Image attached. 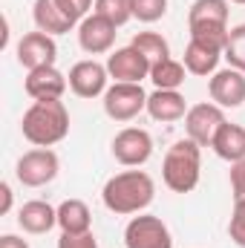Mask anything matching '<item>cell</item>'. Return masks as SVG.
<instances>
[{
    "instance_id": "4fadbf2b",
    "label": "cell",
    "mask_w": 245,
    "mask_h": 248,
    "mask_svg": "<svg viewBox=\"0 0 245 248\" xmlns=\"http://www.w3.org/2000/svg\"><path fill=\"white\" fill-rule=\"evenodd\" d=\"M119 26L116 23H110L107 17H101V15H87L81 23H78V44H81V49L84 52H90V55H104V52H110L113 49V44H116V32Z\"/></svg>"
},
{
    "instance_id": "9a60e30c",
    "label": "cell",
    "mask_w": 245,
    "mask_h": 248,
    "mask_svg": "<svg viewBox=\"0 0 245 248\" xmlns=\"http://www.w3.org/2000/svg\"><path fill=\"white\" fill-rule=\"evenodd\" d=\"M107 72L116 81L141 84L144 78H150V61L136 46H122V49H116V52L107 55Z\"/></svg>"
},
{
    "instance_id": "5b68a950",
    "label": "cell",
    "mask_w": 245,
    "mask_h": 248,
    "mask_svg": "<svg viewBox=\"0 0 245 248\" xmlns=\"http://www.w3.org/2000/svg\"><path fill=\"white\" fill-rule=\"evenodd\" d=\"M61 170V159L55 150L49 147H35V150H26L17 165H15V176L17 182L26 187H44L49 185Z\"/></svg>"
},
{
    "instance_id": "ba28073f",
    "label": "cell",
    "mask_w": 245,
    "mask_h": 248,
    "mask_svg": "<svg viewBox=\"0 0 245 248\" xmlns=\"http://www.w3.org/2000/svg\"><path fill=\"white\" fill-rule=\"evenodd\" d=\"M228 122L222 107L214 104V101H205V104H193L184 116V133L187 139H193L199 147H211L216 133L222 130V124Z\"/></svg>"
},
{
    "instance_id": "e0dca14e",
    "label": "cell",
    "mask_w": 245,
    "mask_h": 248,
    "mask_svg": "<svg viewBox=\"0 0 245 248\" xmlns=\"http://www.w3.org/2000/svg\"><path fill=\"white\" fill-rule=\"evenodd\" d=\"M187 101L179 90H153L147 95V113L153 122H179L187 116Z\"/></svg>"
},
{
    "instance_id": "d6a6232c",
    "label": "cell",
    "mask_w": 245,
    "mask_h": 248,
    "mask_svg": "<svg viewBox=\"0 0 245 248\" xmlns=\"http://www.w3.org/2000/svg\"><path fill=\"white\" fill-rule=\"evenodd\" d=\"M228 3H237V6H245V0H228Z\"/></svg>"
},
{
    "instance_id": "7402d4cb",
    "label": "cell",
    "mask_w": 245,
    "mask_h": 248,
    "mask_svg": "<svg viewBox=\"0 0 245 248\" xmlns=\"http://www.w3.org/2000/svg\"><path fill=\"white\" fill-rule=\"evenodd\" d=\"M184 63L176 58H165V61L150 66V81L156 84V90H179L184 84Z\"/></svg>"
},
{
    "instance_id": "52a82bcc",
    "label": "cell",
    "mask_w": 245,
    "mask_h": 248,
    "mask_svg": "<svg viewBox=\"0 0 245 248\" xmlns=\"http://www.w3.org/2000/svg\"><path fill=\"white\" fill-rule=\"evenodd\" d=\"M124 246L127 248H173V237H170V228L159 217L138 214L124 228Z\"/></svg>"
},
{
    "instance_id": "f546056e",
    "label": "cell",
    "mask_w": 245,
    "mask_h": 248,
    "mask_svg": "<svg viewBox=\"0 0 245 248\" xmlns=\"http://www.w3.org/2000/svg\"><path fill=\"white\" fill-rule=\"evenodd\" d=\"M231 193H234V202L245 199V159L231 165Z\"/></svg>"
},
{
    "instance_id": "277c9868",
    "label": "cell",
    "mask_w": 245,
    "mask_h": 248,
    "mask_svg": "<svg viewBox=\"0 0 245 248\" xmlns=\"http://www.w3.org/2000/svg\"><path fill=\"white\" fill-rule=\"evenodd\" d=\"M228 0H193L187 12V29L190 38L211 44L225 52L228 44Z\"/></svg>"
},
{
    "instance_id": "d4e9b609",
    "label": "cell",
    "mask_w": 245,
    "mask_h": 248,
    "mask_svg": "<svg viewBox=\"0 0 245 248\" xmlns=\"http://www.w3.org/2000/svg\"><path fill=\"white\" fill-rule=\"evenodd\" d=\"M95 15L107 17L116 26H124L133 17V3L130 0H95Z\"/></svg>"
},
{
    "instance_id": "4316f807",
    "label": "cell",
    "mask_w": 245,
    "mask_h": 248,
    "mask_svg": "<svg viewBox=\"0 0 245 248\" xmlns=\"http://www.w3.org/2000/svg\"><path fill=\"white\" fill-rule=\"evenodd\" d=\"M228 234H231V240L240 248H245V199L234 202V214H231V222H228Z\"/></svg>"
},
{
    "instance_id": "6da1fadb",
    "label": "cell",
    "mask_w": 245,
    "mask_h": 248,
    "mask_svg": "<svg viewBox=\"0 0 245 248\" xmlns=\"http://www.w3.org/2000/svg\"><path fill=\"white\" fill-rule=\"evenodd\" d=\"M156 199V182L150 179V173L144 170H124L107 179V185L101 190V202L107 211L130 217V214H141L150 202Z\"/></svg>"
},
{
    "instance_id": "8fae6325",
    "label": "cell",
    "mask_w": 245,
    "mask_h": 248,
    "mask_svg": "<svg viewBox=\"0 0 245 248\" xmlns=\"http://www.w3.org/2000/svg\"><path fill=\"white\" fill-rule=\"evenodd\" d=\"M17 63L29 72V69H38V66H55L58 58V44L52 35L46 32H26L20 41H17Z\"/></svg>"
},
{
    "instance_id": "5bb4252c",
    "label": "cell",
    "mask_w": 245,
    "mask_h": 248,
    "mask_svg": "<svg viewBox=\"0 0 245 248\" xmlns=\"http://www.w3.org/2000/svg\"><path fill=\"white\" fill-rule=\"evenodd\" d=\"M69 81L58 66H38L29 69L23 78V90L32 101H49V98H61L66 93Z\"/></svg>"
},
{
    "instance_id": "9c48e42d",
    "label": "cell",
    "mask_w": 245,
    "mask_h": 248,
    "mask_svg": "<svg viewBox=\"0 0 245 248\" xmlns=\"http://www.w3.org/2000/svg\"><path fill=\"white\" fill-rule=\"evenodd\" d=\"M113 156L124 168H141L153 156V139L141 127H124L113 139Z\"/></svg>"
},
{
    "instance_id": "30bf717a",
    "label": "cell",
    "mask_w": 245,
    "mask_h": 248,
    "mask_svg": "<svg viewBox=\"0 0 245 248\" xmlns=\"http://www.w3.org/2000/svg\"><path fill=\"white\" fill-rule=\"evenodd\" d=\"M69 90L78 95V98H98L107 93V81H110V72H107V63H98V61H78L72 63L69 75Z\"/></svg>"
},
{
    "instance_id": "83f0119b",
    "label": "cell",
    "mask_w": 245,
    "mask_h": 248,
    "mask_svg": "<svg viewBox=\"0 0 245 248\" xmlns=\"http://www.w3.org/2000/svg\"><path fill=\"white\" fill-rule=\"evenodd\" d=\"M58 248H98V240L92 237V231H87V234H61Z\"/></svg>"
},
{
    "instance_id": "44dd1931",
    "label": "cell",
    "mask_w": 245,
    "mask_h": 248,
    "mask_svg": "<svg viewBox=\"0 0 245 248\" xmlns=\"http://www.w3.org/2000/svg\"><path fill=\"white\" fill-rule=\"evenodd\" d=\"M214 153L219 156V159H225V162H243L245 159V127L240 124H231L225 122L222 124V130L216 133V139H214Z\"/></svg>"
},
{
    "instance_id": "484cf974",
    "label": "cell",
    "mask_w": 245,
    "mask_h": 248,
    "mask_svg": "<svg viewBox=\"0 0 245 248\" xmlns=\"http://www.w3.org/2000/svg\"><path fill=\"white\" fill-rule=\"evenodd\" d=\"M133 3V17L141 23H156L168 15V0H130Z\"/></svg>"
},
{
    "instance_id": "ffe728a7",
    "label": "cell",
    "mask_w": 245,
    "mask_h": 248,
    "mask_svg": "<svg viewBox=\"0 0 245 248\" xmlns=\"http://www.w3.org/2000/svg\"><path fill=\"white\" fill-rule=\"evenodd\" d=\"M58 225L61 234H87L92 231V214L84 199H63L58 205Z\"/></svg>"
},
{
    "instance_id": "f1b7e54d",
    "label": "cell",
    "mask_w": 245,
    "mask_h": 248,
    "mask_svg": "<svg viewBox=\"0 0 245 248\" xmlns=\"http://www.w3.org/2000/svg\"><path fill=\"white\" fill-rule=\"evenodd\" d=\"M58 3H61V9L72 17V20H75V23H81V20L90 15V9L95 6L92 0H58Z\"/></svg>"
},
{
    "instance_id": "7c38bea8",
    "label": "cell",
    "mask_w": 245,
    "mask_h": 248,
    "mask_svg": "<svg viewBox=\"0 0 245 248\" xmlns=\"http://www.w3.org/2000/svg\"><path fill=\"white\" fill-rule=\"evenodd\" d=\"M208 95L214 104H219L222 110H234L245 104V72L228 66V69H216L208 81Z\"/></svg>"
},
{
    "instance_id": "4dcf8cb0",
    "label": "cell",
    "mask_w": 245,
    "mask_h": 248,
    "mask_svg": "<svg viewBox=\"0 0 245 248\" xmlns=\"http://www.w3.org/2000/svg\"><path fill=\"white\" fill-rule=\"evenodd\" d=\"M0 196H3L0 214H9V211H12V185H9V182H0Z\"/></svg>"
},
{
    "instance_id": "cb8c5ba5",
    "label": "cell",
    "mask_w": 245,
    "mask_h": 248,
    "mask_svg": "<svg viewBox=\"0 0 245 248\" xmlns=\"http://www.w3.org/2000/svg\"><path fill=\"white\" fill-rule=\"evenodd\" d=\"M222 58L228 61V66H234V69L245 72V23L234 26V29L228 32V44H225Z\"/></svg>"
},
{
    "instance_id": "3957f363",
    "label": "cell",
    "mask_w": 245,
    "mask_h": 248,
    "mask_svg": "<svg viewBox=\"0 0 245 248\" xmlns=\"http://www.w3.org/2000/svg\"><path fill=\"white\" fill-rule=\"evenodd\" d=\"M202 176V147L193 139H179L170 144L162 162V179L173 193H190Z\"/></svg>"
},
{
    "instance_id": "ac0fdd59",
    "label": "cell",
    "mask_w": 245,
    "mask_h": 248,
    "mask_svg": "<svg viewBox=\"0 0 245 248\" xmlns=\"http://www.w3.org/2000/svg\"><path fill=\"white\" fill-rule=\"evenodd\" d=\"M32 17H35V26H38L41 32L52 35V38H55V35H66V32L75 26V20L63 12L58 0H35Z\"/></svg>"
},
{
    "instance_id": "1f68e13d",
    "label": "cell",
    "mask_w": 245,
    "mask_h": 248,
    "mask_svg": "<svg viewBox=\"0 0 245 248\" xmlns=\"http://www.w3.org/2000/svg\"><path fill=\"white\" fill-rule=\"evenodd\" d=\"M0 248H29V243L20 240L17 234H3L0 237Z\"/></svg>"
},
{
    "instance_id": "7a4b0ae2",
    "label": "cell",
    "mask_w": 245,
    "mask_h": 248,
    "mask_svg": "<svg viewBox=\"0 0 245 248\" xmlns=\"http://www.w3.org/2000/svg\"><path fill=\"white\" fill-rule=\"evenodd\" d=\"M20 133L35 147H52L69 133V110L61 98L32 101V107L20 119Z\"/></svg>"
},
{
    "instance_id": "8992f818",
    "label": "cell",
    "mask_w": 245,
    "mask_h": 248,
    "mask_svg": "<svg viewBox=\"0 0 245 248\" xmlns=\"http://www.w3.org/2000/svg\"><path fill=\"white\" fill-rule=\"evenodd\" d=\"M101 104H104V113L113 122H133L138 113L147 110V93L141 90V84L116 81L113 87H107Z\"/></svg>"
},
{
    "instance_id": "d6986e66",
    "label": "cell",
    "mask_w": 245,
    "mask_h": 248,
    "mask_svg": "<svg viewBox=\"0 0 245 248\" xmlns=\"http://www.w3.org/2000/svg\"><path fill=\"white\" fill-rule=\"evenodd\" d=\"M219 58H222V49H216V46H211V44H202V41L190 38V44L184 46L182 63H184V69H187L190 75L205 78V75H214V72H216Z\"/></svg>"
},
{
    "instance_id": "603a6c76",
    "label": "cell",
    "mask_w": 245,
    "mask_h": 248,
    "mask_svg": "<svg viewBox=\"0 0 245 248\" xmlns=\"http://www.w3.org/2000/svg\"><path fill=\"white\" fill-rule=\"evenodd\" d=\"M130 46H136L147 61L150 66L159 61H165V58H170V46H168V41L159 35V32H138L133 41H130Z\"/></svg>"
},
{
    "instance_id": "2e32d148",
    "label": "cell",
    "mask_w": 245,
    "mask_h": 248,
    "mask_svg": "<svg viewBox=\"0 0 245 248\" xmlns=\"http://www.w3.org/2000/svg\"><path fill=\"white\" fill-rule=\"evenodd\" d=\"M17 225L26 234H46V231H52L58 225V208H52L44 199L23 202L20 211H17Z\"/></svg>"
}]
</instances>
